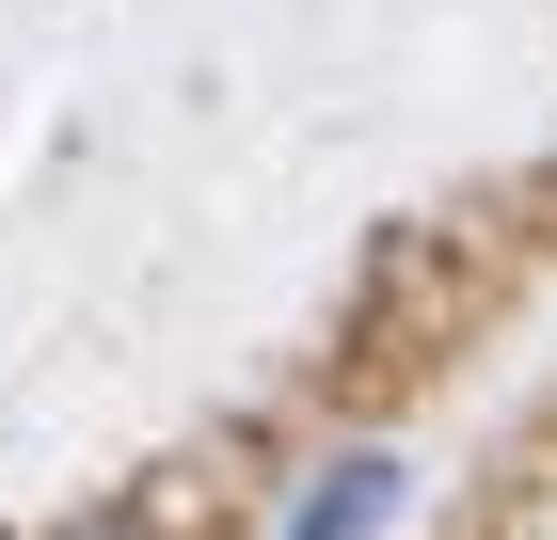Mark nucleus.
I'll use <instances>...</instances> for the list:
<instances>
[{"mask_svg":"<svg viewBox=\"0 0 557 540\" xmlns=\"http://www.w3.org/2000/svg\"><path fill=\"white\" fill-rule=\"evenodd\" d=\"M398 525V461L383 445H350L335 477H302V508H287V540H383Z\"/></svg>","mask_w":557,"mask_h":540,"instance_id":"1","label":"nucleus"},{"mask_svg":"<svg viewBox=\"0 0 557 540\" xmlns=\"http://www.w3.org/2000/svg\"><path fill=\"white\" fill-rule=\"evenodd\" d=\"M96 540H128V525H96Z\"/></svg>","mask_w":557,"mask_h":540,"instance_id":"2","label":"nucleus"}]
</instances>
